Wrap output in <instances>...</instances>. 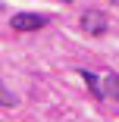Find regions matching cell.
<instances>
[{
    "label": "cell",
    "mask_w": 119,
    "mask_h": 122,
    "mask_svg": "<svg viewBox=\"0 0 119 122\" xmlns=\"http://www.w3.org/2000/svg\"><path fill=\"white\" fill-rule=\"evenodd\" d=\"M113 3H119V0H113Z\"/></svg>",
    "instance_id": "cell-6"
},
{
    "label": "cell",
    "mask_w": 119,
    "mask_h": 122,
    "mask_svg": "<svg viewBox=\"0 0 119 122\" xmlns=\"http://www.w3.org/2000/svg\"><path fill=\"white\" fill-rule=\"evenodd\" d=\"M10 25H13V31H41L44 25H50V16H44V13H16Z\"/></svg>",
    "instance_id": "cell-1"
},
{
    "label": "cell",
    "mask_w": 119,
    "mask_h": 122,
    "mask_svg": "<svg viewBox=\"0 0 119 122\" xmlns=\"http://www.w3.org/2000/svg\"><path fill=\"white\" fill-rule=\"evenodd\" d=\"M103 94L113 97V100H119V75H116V72L103 78Z\"/></svg>",
    "instance_id": "cell-3"
},
{
    "label": "cell",
    "mask_w": 119,
    "mask_h": 122,
    "mask_svg": "<svg viewBox=\"0 0 119 122\" xmlns=\"http://www.w3.org/2000/svg\"><path fill=\"white\" fill-rule=\"evenodd\" d=\"M0 10H3V3H0Z\"/></svg>",
    "instance_id": "cell-7"
},
{
    "label": "cell",
    "mask_w": 119,
    "mask_h": 122,
    "mask_svg": "<svg viewBox=\"0 0 119 122\" xmlns=\"http://www.w3.org/2000/svg\"><path fill=\"white\" fill-rule=\"evenodd\" d=\"M66 3H69V0H66Z\"/></svg>",
    "instance_id": "cell-8"
},
{
    "label": "cell",
    "mask_w": 119,
    "mask_h": 122,
    "mask_svg": "<svg viewBox=\"0 0 119 122\" xmlns=\"http://www.w3.org/2000/svg\"><path fill=\"white\" fill-rule=\"evenodd\" d=\"M0 107H16V94L6 91V85L0 81Z\"/></svg>",
    "instance_id": "cell-5"
},
{
    "label": "cell",
    "mask_w": 119,
    "mask_h": 122,
    "mask_svg": "<svg viewBox=\"0 0 119 122\" xmlns=\"http://www.w3.org/2000/svg\"><path fill=\"white\" fill-rule=\"evenodd\" d=\"M82 78L88 81V88H91V94H94V97H97V100H100V97H103V88H100V81L94 78L91 72H82Z\"/></svg>",
    "instance_id": "cell-4"
},
{
    "label": "cell",
    "mask_w": 119,
    "mask_h": 122,
    "mask_svg": "<svg viewBox=\"0 0 119 122\" xmlns=\"http://www.w3.org/2000/svg\"><path fill=\"white\" fill-rule=\"evenodd\" d=\"M78 22H82V28H85L88 35H103V31L110 28V22H107V16H103L100 10H85Z\"/></svg>",
    "instance_id": "cell-2"
}]
</instances>
